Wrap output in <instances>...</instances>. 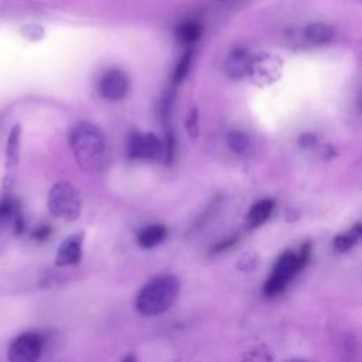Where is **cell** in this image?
Here are the masks:
<instances>
[{
  "instance_id": "cell-1",
  "label": "cell",
  "mask_w": 362,
  "mask_h": 362,
  "mask_svg": "<svg viewBox=\"0 0 362 362\" xmlns=\"http://www.w3.org/2000/svg\"><path fill=\"white\" fill-rule=\"evenodd\" d=\"M69 144L78 165L85 173L93 174L102 168L106 154V140L98 126L89 122H79L71 130Z\"/></svg>"
},
{
  "instance_id": "cell-2",
  "label": "cell",
  "mask_w": 362,
  "mask_h": 362,
  "mask_svg": "<svg viewBox=\"0 0 362 362\" xmlns=\"http://www.w3.org/2000/svg\"><path fill=\"white\" fill-rule=\"evenodd\" d=\"M180 288L181 281L177 276H157L140 288L134 300V308L143 317L160 315L174 304Z\"/></svg>"
},
{
  "instance_id": "cell-3",
  "label": "cell",
  "mask_w": 362,
  "mask_h": 362,
  "mask_svg": "<svg viewBox=\"0 0 362 362\" xmlns=\"http://www.w3.org/2000/svg\"><path fill=\"white\" fill-rule=\"evenodd\" d=\"M311 259V243L304 242L298 250H286L283 252L270 274L267 276L263 284V293L266 297H276L281 294L288 283L308 264Z\"/></svg>"
},
{
  "instance_id": "cell-4",
  "label": "cell",
  "mask_w": 362,
  "mask_h": 362,
  "mask_svg": "<svg viewBox=\"0 0 362 362\" xmlns=\"http://www.w3.org/2000/svg\"><path fill=\"white\" fill-rule=\"evenodd\" d=\"M48 209L55 218L66 222L75 221L81 214V195L78 189L66 181L54 184L48 194Z\"/></svg>"
},
{
  "instance_id": "cell-5",
  "label": "cell",
  "mask_w": 362,
  "mask_h": 362,
  "mask_svg": "<svg viewBox=\"0 0 362 362\" xmlns=\"http://www.w3.org/2000/svg\"><path fill=\"white\" fill-rule=\"evenodd\" d=\"M247 75L259 86L277 82L283 75V61L272 52H260L250 58Z\"/></svg>"
},
{
  "instance_id": "cell-6",
  "label": "cell",
  "mask_w": 362,
  "mask_h": 362,
  "mask_svg": "<svg viewBox=\"0 0 362 362\" xmlns=\"http://www.w3.org/2000/svg\"><path fill=\"white\" fill-rule=\"evenodd\" d=\"M44 349V338L41 334L30 331L17 335L8 345V362H38Z\"/></svg>"
},
{
  "instance_id": "cell-7",
  "label": "cell",
  "mask_w": 362,
  "mask_h": 362,
  "mask_svg": "<svg viewBox=\"0 0 362 362\" xmlns=\"http://www.w3.org/2000/svg\"><path fill=\"white\" fill-rule=\"evenodd\" d=\"M163 154V143L154 133L134 132L129 137L127 157L130 160H157Z\"/></svg>"
},
{
  "instance_id": "cell-8",
  "label": "cell",
  "mask_w": 362,
  "mask_h": 362,
  "mask_svg": "<svg viewBox=\"0 0 362 362\" xmlns=\"http://www.w3.org/2000/svg\"><path fill=\"white\" fill-rule=\"evenodd\" d=\"M130 82L124 72L119 69L106 71L99 81V93L106 100H120L127 95Z\"/></svg>"
},
{
  "instance_id": "cell-9",
  "label": "cell",
  "mask_w": 362,
  "mask_h": 362,
  "mask_svg": "<svg viewBox=\"0 0 362 362\" xmlns=\"http://www.w3.org/2000/svg\"><path fill=\"white\" fill-rule=\"evenodd\" d=\"M82 246H83V232H78L65 238L57 250L55 264L58 267L78 264L82 259Z\"/></svg>"
},
{
  "instance_id": "cell-10",
  "label": "cell",
  "mask_w": 362,
  "mask_h": 362,
  "mask_svg": "<svg viewBox=\"0 0 362 362\" xmlns=\"http://www.w3.org/2000/svg\"><path fill=\"white\" fill-rule=\"evenodd\" d=\"M250 58V54L245 48H235L229 51L223 65L226 76H229L230 79H240L247 75Z\"/></svg>"
},
{
  "instance_id": "cell-11",
  "label": "cell",
  "mask_w": 362,
  "mask_h": 362,
  "mask_svg": "<svg viewBox=\"0 0 362 362\" xmlns=\"http://www.w3.org/2000/svg\"><path fill=\"white\" fill-rule=\"evenodd\" d=\"M274 206H276V201L273 198H264L255 202L246 214V218H245L246 228L256 229L262 226L270 218Z\"/></svg>"
},
{
  "instance_id": "cell-12",
  "label": "cell",
  "mask_w": 362,
  "mask_h": 362,
  "mask_svg": "<svg viewBox=\"0 0 362 362\" xmlns=\"http://www.w3.org/2000/svg\"><path fill=\"white\" fill-rule=\"evenodd\" d=\"M167 228L163 223H151L137 232V243L143 249H153L167 238Z\"/></svg>"
},
{
  "instance_id": "cell-13",
  "label": "cell",
  "mask_w": 362,
  "mask_h": 362,
  "mask_svg": "<svg viewBox=\"0 0 362 362\" xmlns=\"http://www.w3.org/2000/svg\"><path fill=\"white\" fill-rule=\"evenodd\" d=\"M361 236H362V226L358 222L351 229L335 235L332 239V246H334L335 252L346 253L359 242Z\"/></svg>"
},
{
  "instance_id": "cell-14",
  "label": "cell",
  "mask_w": 362,
  "mask_h": 362,
  "mask_svg": "<svg viewBox=\"0 0 362 362\" xmlns=\"http://www.w3.org/2000/svg\"><path fill=\"white\" fill-rule=\"evenodd\" d=\"M204 34V27L198 21H185L175 27V38L187 45L195 44L201 40Z\"/></svg>"
},
{
  "instance_id": "cell-15",
  "label": "cell",
  "mask_w": 362,
  "mask_h": 362,
  "mask_svg": "<svg viewBox=\"0 0 362 362\" xmlns=\"http://www.w3.org/2000/svg\"><path fill=\"white\" fill-rule=\"evenodd\" d=\"M304 34H305V38L308 42L320 45V44H327L332 40L334 30L328 24L313 23L305 28Z\"/></svg>"
},
{
  "instance_id": "cell-16",
  "label": "cell",
  "mask_w": 362,
  "mask_h": 362,
  "mask_svg": "<svg viewBox=\"0 0 362 362\" xmlns=\"http://www.w3.org/2000/svg\"><path fill=\"white\" fill-rule=\"evenodd\" d=\"M20 140H21V126L16 124V126H13V129L8 134V140H7V146H6V161H7L8 168L17 165V163H18Z\"/></svg>"
},
{
  "instance_id": "cell-17",
  "label": "cell",
  "mask_w": 362,
  "mask_h": 362,
  "mask_svg": "<svg viewBox=\"0 0 362 362\" xmlns=\"http://www.w3.org/2000/svg\"><path fill=\"white\" fill-rule=\"evenodd\" d=\"M242 362H274V355L266 345L260 344L245 351Z\"/></svg>"
},
{
  "instance_id": "cell-18",
  "label": "cell",
  "mask_w": 362,
  "mask_h": 362,
  "mask_svg": "<svg viewBox=\"0 0 362 362\" xmlns=\"http://www.w3.org/2000/svg\"><path fill=\"white\" fill-rule=\"evenodd\" d=\"M226 143L228 147L235 153V154H242L246 151L247 144H249V139L247 136L240 132V130H232L228 133L226 136Z\"/></svg>"
},
{
  "instance_id": "cell-19",
  "label": "cell",
  "mask_w": 362,
  "mask_h": 362,
  "mask_svg": "<svg viewBox=\"0 0 362 362\" xmlns=\"http://www.w3.org/2000/svg\"><path fill=\"white\" fill-rule=\"evenodd\" d=\"M191 62H192V51H191V49H187V51L184 52V55L180 58V61H178V64H177V66H175V69H174L173 82H174L175 85L181 83V82L187 78V75H188V72H189V68H191Z\"/></svg>"
},
{
  "instance_id": "cell-20",
  "label": "cell",
  "mask_w": 362,
  "mask_h": 362,
  "mask_svg": "<svg viewBox=\"0 0 362 362\" xmlns=\"http://www.w3.org/2000/svg\"><path fill=\"white\" fill-rule=\"evenodd\" d=\"M259 264H260V257H259V255H257L256 252H253V250H249V252H245V253L239 257V260H238V263H236V267H238L240 272H243V273H250V272L256 270Z\"/></svg>"
},
{
  "instance_id": "cell-21",
  "label": "cell",
  "mask_w": 362,
  "mask_h": 362,
  "mask_svg": "<svg viewBox=\"0 0 362 362\" xmlns=\"http://www.w3.org/2000/svg\"><path fill=\"white\" fill-rule=\"evenodd\" d=\"M185 129L188 132V136L192 140L198 139V136H199V115H198V109L195 106H192L189 109V113L185 120Z\"/></svg>"
},
{
  "instance_id": "cell-22",
  "label": "cell",
  "mask_w": 362,
  "mask_h": 362,
  "mask_svg": "<svg viewBox=\"0 0 362 362\" xmlns=\"http://www.w3.org/2000/svg\"><path fill=\"white\" fill-rule=\"evenodd\" d=\"M238 242H239V235H236V233H235V235H230V236L223 238L222 240L214 243V245L209 247L208 253H209V255H219V253H223V252L232 249Z\"/></svg>"
},
{
  "instance_id": "cell-23",
  "label": "cell",
  "mask_w": 362,
  "mask_h": 362,
  "mask_svg": "<svg viewBox=\"0 0 362 362\" xmlns=\"http://www.w3.org/2000/svg\"><path fill=\"white\" fill-rule=\"evenodd\" d=\"M174 151H175V139L174 134L170 132L165 136V144L163 146V154H164V161L167 165L173 163L174 158Z\"/></svg>"
},
{
  "instance_id": "cell-24",
  "label": "cell",
  "mask_w": 362,
  "mask_h": 362,
  "mask_svg": "<svg viewBox=\"0 0 362 362\" xmlns=\"http://www.w3.org/2000/svg\"><path fill=\"white\" fill-rule=\"evenodd\" d=\"M51 233H52V229L49 225H40L31 232V239L38 243H42L51 236Z\"/></svg>"
},
{
  "instance_id": "cell-25",
  "label": "cell",
  "mask_w": 362,
  "mask_h": 362,
  "mask_svg": "<svg viewBox=\"0 0 362 362\" xmlns=\"http://www.w3.org/2000/svg\"><path fill=\"white\" fill-rule=\"evenodd\" d=\"M23 34H24L25 38H28L31 41H35V40H40L44 35V30H42L41 25L30 24V25H25L23 28Z\"/></svg>"
},
{
  "instance_id": "cell-26",
  "label": "cell",
  "mask_w": 362,
  "mask_h": 362,
  "mask_svg": "<svg viewBox=\"0 0 362 362\" xmlns=\"http://www.w3.org/2000/svg\"><path fill=\"white\" fill-rule=\"evenodd\" d=\"M298 146L303 147V148H310L313 146H315L317 143V136L314 133H310V132H305V133H301L298 140H297Z\"/></svg>"
},
{
  "instance_id": "cell-27",
  "label": "cell",
  "mask_w": 362,
  "mask_h": 362,
  "mask_svg": "<svg viewBox=\"0 0 362 362\" xmlns=\"http://www.w3.org/2000/svg\"><path fill=\"white\" fill-rule=\"evenodd\" d=\"M120 362H137V356L133 352H129L122 358Z\"/></svg>"
},
{
  "instance_id": "cell-28",
  "label": "cell",
  "mask_w": 362,
  "mask_h": 362,
  "mask_svg": "<svg viewBox=\"0 0 362 362\" xmlns=\"http://www.w3.org/2000/svg\"><path fill=\"white\" fill-rule=\"evenodd\" d=\"M287 362H307L304 359H291V361H287Z\"/></svg>"
},
{
  "instance_id": "cell-29",
  "label": "cell",
  "mask_w": 362,
  "mask_h": 362,
  "mask_svg": "<svg viewBox=\"0 0 362 362\" xmlns=\"http://www.w3.org/2000/svg\"><path fill=\"white\" fill-rule=\"evenodd\" d=\"M219 1H222V0H219Z\"/></svg>"
}]
</instances>
